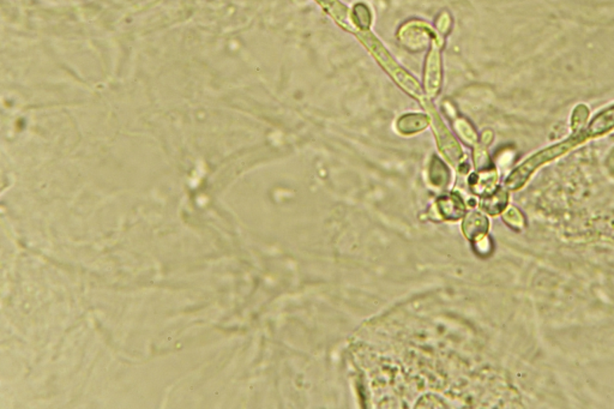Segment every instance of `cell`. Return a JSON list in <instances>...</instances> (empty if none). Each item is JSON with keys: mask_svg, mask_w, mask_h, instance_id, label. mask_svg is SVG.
<instances>
[{"mask_svg": "<svg viewBox=\"0 0 614 409\" xmlns=\"http://www.w3.org/2000/svg\"><path fill=\"white\" fill-rule=\"evenodd\" d=\"M586 139L587 136L584 135V132H581V134H578L575 137H571V138L568 139L566 142H563V143L549 148V149L539 152L537 155L532 156L522 166H520V167L512 172L511 176H509L508 179H507L505 184H507V186L510 190L520 188L527 181L530 174L537 167H540L541 164L547 162V161H551V160L556 159L558 156L563 155L564 152L569 150L570 148L577 145L578 143H581V142L586 141Z\"/></svg>", "mask_w": 614, "mask_h": 409, "instance_id": "cell-1", "label": "cell"}, {"mask_svg": "<svg viewBox=\"0 0 614 409\" xmlns=\"http://www.w3.org/2000/svg\"><path fill=\"white\" fill-rule=\"evenodd\" d=\"M369 47L372 49V53L377 57L378 62L381 63V65L389 72L390 76L405 91H408L410 95H413L415 98H422V91L420 89L419 83L415 82L414 78L410 74H407L405 70L402 69L401 66L396 64L393 58L390 57V54H388V52L379 44L371 42V44H369Z\"/></svg>", "mask_w": 614, "mask_h": 409, "instance_id": "cell-2", "label": "cell"}, {"mask_svg": "<svg viewBox=\"0 0 614 409\" xmlns=\"http://www.w3.org/2000/svg\"><path fill=\"white\" fill-rule=\"evenodd\" d=\"M432 119H433L434 131L437 136L440 152L444 154L450 164H455V166L459 164L463 157L462 149L459 147V144L457 143L454 136L449 132L445 125L443 124L438 115L432 113Z\"/></svg>", "mask_w": 614, "mask_h": 409, "instance_id": "cell-3", "label": "cell"}, {"mask_svg": "<svg viewBox=\"0 0 614 409\" xmlns=\"http://www.w3.org/2000/svg\"><path fill=\"white\" fill-rule=\"evenodd\" d=\"M442 78V67L439 59L438 49L434 47L429 54L425 69V89L430 96L438 94Z\"/></svg>", "mask_w": 614, "mask_h": 409, "instance_id": "cell-4", "label": "cell"}, {"mask_svg": "<svg viewBox=\"0 0 614 409\" xmlns=\"http://www.w3.org/2000/svg\"><path fill=\"white\" fill-rule=\"evenodd\" d=\"M437 208L440 215L445 220L456 221L466 215V205L462 198L457 193H450L439 197L437 201Z\"/></svg>", "mask_w": 614, "mask_h": 409, "instance_id": "cell-5", "label": "cell"}, {"mask_svg": "<svg viewBox=\"0 0 614 409\" xmlns=\"http://www.w3.org/2000/svg\"><path fill=\"white\" fill-rule=\"evenodd\" d=\"M463 233L468 240L471 242H479L485 234L488 233V221L483 214L478 212H471L467 214V216L463 222Z\"/></svg>", "mask_w": 614, "mask_h": 409, "instance_id": "cell-6", "label": "cell"}, {"mask_svg": "<svg viewBox=\"0 0 614 409\" xmlns=\"http://www.w3.org/2000/svg\"><path fill=\"white\" fill-rule=\"evenodd\" d=\"M430 123V118L425 115H407L398 119V129L403 135H412L422 131Z\"/></svg>", "mask_w": 614, "mask_h": 409, "instance_id": "cell-7", "label": "cell"}, {"mask_svg": "<svg viewBox=\"0 0 614 409\" xmlns=\"http://www.w3.org/2000/svg\"><path fill=\"white\" fill-rule=\"evenodd\" d=\"M508 203V193L503 188H498L497 191L488 193L481 201V209L491 215H497L502 213Z\"/></svg>", "mask_w": 614, "mask_h": 409, "instance_id": "cell-8", "label": "cell"}, {"mask_svg": "<svg viewBox=\"0 0 614 409\" xmlns=\"http://www.w3.org/2000/svg\"><path fill=\"white\" fill-rule=\"evenodd\" d=\"M430 179L436 186H444L449 181V172L445 164L440 160L434 157L431 162Z\"/></svg>", "mask_w": 614, "mask_h": 409, "instance_id": "cell-9", "label": "cell"}]
</instances>
